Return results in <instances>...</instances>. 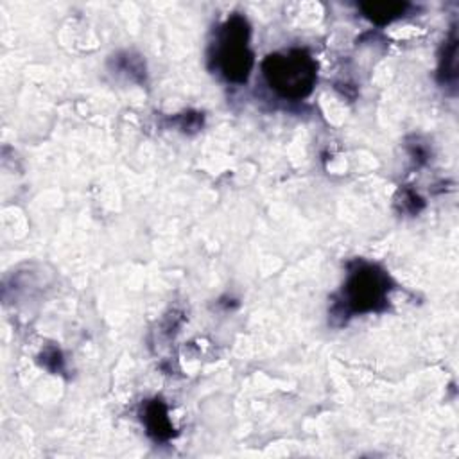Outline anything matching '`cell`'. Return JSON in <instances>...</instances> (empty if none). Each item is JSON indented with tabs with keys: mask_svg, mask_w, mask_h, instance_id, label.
<instances>
[{
	"mask_svg": "<svg viewBox=\"0 0 459 459\" xmlns=\"http://www.w3.org/2000/svg\"><path fill=\"white\" fill-rule=\"evenodd\" d=\"M156 411H158V418H152V414L145 411V423H147L149 432H151V434H154V436H156V439H158V437H165V436H169V429H170V425H169V420H167L165 407H163L161 403H158V405H156Z\"/></svg>",
	"mask_w": 459,
	"mask_h": 459,
	"instance_id": "cell-5",
	"label": "cell"
},
{
	"mask_svg": "<svg viewBox=\"0 0 459 459\" xmlns=\"http://www.w3.org/2000/svg\"><path fill=\"white\" fill-rule=\"evenodd\" d=\"M385 292L387 278L375 267H362L355 271L344 287L346 305H350L353 312L375 310L377 305L385 299Z\"/></svg>",
	"mask_w": 459,
	"mask_h": 459,
	"instance_id": "cell-3",
	"label": "cell"
},
{
	"mask_svg": "<svg viewBox=\"0 0 459 459\" xmlns=\"http://www.w3.org/2000/svg\"><path fill=\"white\" fill-rule=\"evenodd\" d=\"M264 74L280 95L299 99L310 93L316 81V63L303 50L273 54L264 61Z\"/></svg>",
	"mask_w": 459,
	"mask_h": 459,
	"instance_id": "cell-1",
	"label": "cell"
},
{
	"mask_svg": "<svg viewBox=\"0 0 459 459\" xmlns=\"http://www.w3.org/2000/svg\"><path fill=\"white\" fill-rule=\"evenodd\" d=\"M217 61L222 74L230 81L242 82L253 65V56L247 50V25L240 16H233L226 22L217 41Z\"/></svg>",
	"mask_w": 459,
	"mask_h": 459,
	"instance_id": "cell-2",
	"label": "cell"
},
{
	"mask_svg": "<svg viewBox=\"0 0 459 459\" xmlns=\"http://www.w3.org/2000/svg\"><path fill=\"white\" fill-rule=\"evenodd\" d=\"M457 47H455V34H452V39L448 45H445V54L446 57L441 59V63L445 65V68H441L439 72L445 74V81H450V77L454 79L455 77V52Z\"/></svg>",
	"mask_w": 459,
	"mask_h": 459,
	"instance_id": "cell-6",
	"label": "cell"
},
{
	"mask_svg": "<svg viewBox=\"0 0 459 459\" xmlns=\"http://www.w3.org/2000/svg\"><path fill=\"white\" fill-rule=\"evenodd\" d=\"M405 9H407V4L403 2H369L360 5V11L364 13V16L378 25H384L393 22L394 18H400L405 13Z\"/></svg>",
	"mask_w": 459,
	"mask_h": 459,
	"instance_id": "cell-4",
	"label": "cell"
}]
</instances>
